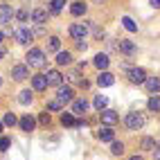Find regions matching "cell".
Masks as SVG:
<instances>
[{"instance_id": "obj_1", "label": "cell", "mask_w": 160, "mask_h": 160, "mask_svg": "<svg viewBox=\"0 0 160 160\" xmlns=\"http://www.w3.org/2000/svg\"><path fill=\"white\" fill-rule=\"evenodd\" d=\"M25 61H27V66H29V68H43V66H45V54H43V50L32 48V50L27 52Z\"/></svg>"}, {"instance_id": "obj_2", "label": "cell", "mask_w": 160, "mask_h": 160, "mask_svg": "<svg viewBox=\"0 0 160 160\" xmlns=\"http://www.w3.org/2000/svg\"><path fill=\"white\" fill-rule=\"evenodd\" d=\"M124 124H126V129H129V131H140L144 126V117L140 113H129V115H126V120H124Z\"/></svg>"}, {"instance_id": "obj_3", "label": "cell", "mask_w": 160, "mask_h": 160, "mask_svg": "<svg viewBox=\"0 0 160 160\" xmlns=\"http://www.w3.org/2000/svg\"><path fill=\"white\" fill-rule=\"evenodd\" d=\"M14 38L18 41L20 45H27L32 38H34V34L29 32V27H25V25H20V27H16L14 29Z\"/></svg>"}, {"instance_id": "obj_4", "label": "cell", "mask_w": 160, "mask_h": 160, "mask_svg": "<svg viewBox=\"0 0 160 160\" xmlns=\"http://www.w3.org/2000/svg\"><path fill=\"white\" fill-rule=\"evenodd\" d=\"M88 25H90V23H88ZM88 25H83V23H72V25H70V36L77 38V41L86 38V34H88Z\"/></svg>"}, {"instance_id": "obj_5", "label": "cell", "mask_w": 160, "mask_h": 160, "mask_svg": "<svg viewBox=\"0 0 160 160\" xmlns=\"http://www.w3.org/2000/svg\"><path fill=\"white\" fill-rule=\"evenodd\" d=\"M72 95H74V92H72L70 86H63V83H61V86L57 88V99H59L61 104H70V102H72Z\"/></svg>"}, {"instance_id": "obj_6", "label": "cell", "mask_w": 160, "mask_h": 160, "mask_svg": "<svg viewBox=\"0 0 160 160\" xmlns=\"http://www.w3.org/2000/svg\"><path fill=\"white\" fill-rule=\"evenodd\" d=\"M129 79H131V83H144L147 81V72L142 68H131L129 70Z\"/></svg>"}, {"instance_id": "obj_7", "label": "cell", "mask_w": 160, "mask_h": 160, "mask_svg": "<svg viewBox=\"0 0 160 160\" xmlns=\"http://www.w3.org/2000/svg\"><path fill=\"white\" fill-rule=\"evenodd\" d=\"M45 79H48V86H61L63 83V74L59 72V70H48V74H45Z\"/></svg>"}, {"instance_id": "obj_8", "label": "cell", "mask_w": 160, "mask_h": 160, "mask_svg": "<svg viewBox=\"0 0 160 160\" xmlns=\"http://www.w3.org/2000/svg\"><path fill=\"white\" fill-rule=\"evenodd\" d=\"M12 77H14L16 81H25V79L29 77L27 66H14V68H12Z\"/></svg>"}, {"instance_id": "obj_9", "label": "cell", "mask_w": 160, "mask_h": 160, "mask_svg": "<svg viewBox=\"0 0 160 160\" xmlns=\"http://www.w3.org/2000/svg\"><path fill=\"white\" fill-rule=\"evenodd\" d=\"M12 18H14V12H12L7 5H0V25L12 23Z\"/></svg>"}, {"instance_id": "obj_10", "label": "cell", "mask_w": 160, "mask_h": 160, "mask_svg": "<svg viewBox=\"0 0 160 160\" xmlns=\"http://www.w3.org/2000/svg\"><path fill=\"white\" fill-rule=\"evenodd\" d=\"M34 126H36V120H34V117H32V115H23V117H20V129H23V131H34Z\"/></svg>"}, {"instance_id": "obj_11", "label": "cell", "mask_w": 160, "mask_h": 160, "mask_svg": "<svg viewBox=\"0 0 160 160\" xmlns=\"http://www.w3.org/2000/svg\"><path fill=\"white\" fill-rule=\"evenodd\" d=\"M97 83H99L102 88H108V86H113V83H115V77H113L111 72H102L99 77H97Z\"/></svg>"}, {"instance_id": "obj_12", "label": "cell", "mask_w": 160, "mask_h": 160, "mask_svg": "<svg viewBox=\"0 0 160 160\" xmlns=\"http://www.w3.org/2000/svg\"><path fill=\"white\" fill-rule=\"evenodd\" d=\"M117 120H120V115H117L115 111H106V108L102 111V122H104V124L111 126V124H115Z\"/></svg>"}, {"instance_id": "obj_13", "label": "cell", "mask_w": 160, "mask_h": 160, "mask_svg": "<svg viewBox=\"0 0 160 160\" xmlns=\"http://www.w3.org/2000/svg\"><path fill=\"white\" fill-rule=\"evenodd\" d=\"M32 86H34V90H45L48 88L45 74H36V77H32Z\"/></svg>"}, {"instance_id": "obj_14", "label": "cell", "mask_w": 160, "mask_h": 160, "mask_svg": "<svg viewBox=\"0 0 160 160\" xmlns=\"http://www.w3.org/2000/svg\"><path fill=\"white\" fill-rule=\"evenodd\" d=\"M147 88H149V92L151 95H156V92H160V77H147Z\"/></svg>"}, {"instance_id": "obj_15", "label": "cell", "mask_w": 160, "mask_h": 160, "mask_svg": "<svg viewBox=\"0 0 160 160\" xmlns=\"http://www.w3.org/2000/svg\"><path fill=\"white\" fill-rule=\"evenodd\" d=\"M32 20H34L36 25H43L48 20V12L45 9H34V12H32Z\"/></svg>"}, {"instance_id": "obj_16", "label": "cell", "mask_w": 160, "mask_h": 160, "mask_svg": "<svg viewBox=\"0 0 160 160\" xmlns=\"http://www.w3.org/2000/svg\"><path fill=\"white\" fill-rule=\"evenodd\" d=\"M86 108H88V102L86 99H74V104H72V113L74 115H83Z\"/></svg>"}, {"instance_id": "obj_17", "label": "cell", "mask_w": 160, "mask_h": 160, "mask_svg": "<svg viewBox=\"0 0 160 160\" xmlns=\"http://www.w3.org/2000/svg\"><path fill=\"white\" fill-rule=\"evenodd\" d=\"M117 50L124 52V54H133V52H135V43H131V41H120V43H117Z\"/></svg>"}, {"instance_id": "obj_18", "label": "cell", "mask_w": 160, "mask_h": 160, "mask_svg": "<svg viewBox=\"0 0 160 160\" xmlns=\"http://www.w3.org/2000/svg\"><path fill=\"white\" fill-rule=\"evenodd\" d=\"M108 63H111V59L106 54H97V57H95V66H97L99 70H106V68H108Z\"/></svg>"}, {"instance_id": "obj_19", "label": "cell", "mask_w": 160, "mask_h": 160, "mask_svg": "<svg viewBox=\"0 0 160 160\" xmlns=\"http://www.w3.org/2000/svg\"><path fill=\"white\" fill-rule=\"evenodd\" d=\"M147 106H149V111L160 113V97H158V95H151V97H149V102H147Z\"/></svg>"}, {"instance_id": "obj_20", "label": "cell", "mask_w": 160, "mask_h": 160, "mask_svg": "<svg viewBox=\"0 0 160 160\" xmlns=\"http://www.w3.org/2000/svg\"><path fill=\"white\" fill-rule=\"evenodd\" d=\"M70 14L72 16H83V14H86V5H83V2H72Z\"/></svg>"}, {"instance_id": "obj_21", "label": "cell", "mask_w": 160, "mask_h": 160, "mask_svg": "<svg viewBox=\"0 0 160 160\" xmlns=\"http://www.w3.org/2000/svg\"><path fill=\"white\" fill-rule=\"evenodd\" d=\"M113 138H115V133H113V129H108V126L99 131V140L102 142H113Z\"/></svg>"}, {"instance_id": "obj_22", "label": "cell", "mask_w": 160, "mask_h": 160, "mask_svg": "<svg viewBox=\"0 0 160 160\" xmlns=\"http://www.w3.org/2000/svg\"><path fill=\"white\" fill-rule=\"evenodd\" d=\"M18 104H23V106L32 104V90H20L18 92Z\"/></svg>"}, {"instance_id": "obj_23", "label": "cell", "mask_w": 160, "mask_h": 160, "mask_svg": "<svg viewBox=\"0 0 160 160\" xmlns=\"http://www.w3.org/2000/svg\"><path fill=\"white\" fill-rule=\"evenodd\" d=\"M70 61H72L70 52H59V54H57V63H59V66H68Z\"/></svg>"}, {"instance_id": "obj_24", "label": "cell", "mask_w": 160, "mask_h": 160, "mask_svg": "<svg viewBox=\"0 0 160 160\" xmlns=\"http://www.w3.org/2000/svg\"><path fill=\"white\" fill-rule=\"evenodd\" d=\"M59 48H61V41L57 36H50L48 38V52H59Z\"/></svg>"}, {"instance_id": "obj_25", "label": "cell", "mask_w": 160, "mask_h": 160, "mask_svg": "<svg viewBox=\"0 0 160 160\" xmlns=\"http://www.w3.org/2000/svg\"><path fill=\"white\" fill-rule=\"evenodd\" d=\"M106 104H108V97H106V95H97V97H95V108L97 111H104Z\"/></svg>"}, {"instance_id": "obj_26", "label": "cell", "mask_w": 160, "mask_h": 160, "mask_svg": "<svg viewBox=\"0 0 160 160\" xmlns=\"http://www.w3.org/2000/svg\"><path fill=\"white\" fill-rule=\"evenodd\" d=\"M61 124H63V126L77 124V122H74V115H72V113H63V115H61Z\"/></svg>"}, {"instance_id": "obj_27", "label": "cell", "mask_w": 160, "mask_h": 160, "mask_svg": "<svg viewBox=\"0 0 160 160\" xmlns=\"http://www.w3.org/2000/svg\"><path fill=\"white\" fill-rule=\"evenodd\" d=\"M111 153L113 156H122L124 153V144L122 142H111Z\"/></svg>"}, {"instance_id": "obj_28", "label": "cell", "mask_w": 160, "mask_h": 160, "mask_svg": "<svg viewBox=\"0 0 160 160\" xmlns=\"http://www.w3.org/2000/svg\"><path fill=\"white\" fill-rule=\"evenodd\" d=\"M122 25H124L126 29H129V32H138V25L133 23V20H131L129 16H124V18H122Z\"/></svg>"}, {"instance_id": "obj_29", "label": "cell", "mask_w": 160, "mask_h": 160, "mask_svg": "<svg viewBox=\"0 0 160 160\" xmlns=\"http://www.w3.org/2000/svg\"><path fill=\"white\" fill-rule=\"evenodd\" d=\"M156 147H158V144L151 140V138H144V140H142V149H147V151H153Z\"/></svg>"}, {"instance_id": "obj_30", "label": "cell", "mask_w": 160, "mask_h": 160, "mask_svg": "<svg viewBox=\"0 0 160 160\" xmlns=\"http://www.w3.org/2000/svg\"><path fill=\"white\" fill-rule=\"evenodd\" d=\"M52 12H54V14H59L61 12V9H63V5H66V0H52Z\"/></svg>"}, {"instance_id": "obj_31", "label": "cell", "mask_w": 160, "mask_h": 160, "mask_svg": "<svg viewBox=\"0 0 160 160\" xmlns=\"http://www.w3.org/2000/svg\"><path fill=\"white\" fill-rule=\"evenodd\" d=\"M63 108V104L59 102V99H52V102H48V111H61Z\"/></svg>"}, {"instance_id": "obj_32", "label": "cell", "mask_w": 160, "mask_h": 160, "mask_svg": "<svg viewBox=\"0 0 160 160\" xmlns=\"http://www.w3.org/2000/svg\"><path fill=\"white\" fill-rule=\"evenodd\" d=\"M5 124H7V126H14V124H16V115H14V113H7V115H5Z\"/></svg>"}, {"instance_id": "obj_33", "label": "cell", "mask_w": 160, "mask_h": 160, "mask_svg": "<svg viewBox=\"0 0 160 160\" xmlns=\"http://www.w3.org/2000/svg\"><path fill=\"white\" fill-rule=\"evenodd\" d=\"M38 122L43 124V126H48V124H50V113H43V115L38 117Z\"/></svg>"}, {"instance_id": "obj_34", "label": "cell", "mask_w": 160, "mask_h": 160, "mask_svg": "<svg viewBox=\"0 0 160 160\" xmlns=\"http://www.w3.org/2000/svg\"><path fill=\"white\" fill-rule=\"evenodd\" d=\"M7 147H9V140L7 138H0V151H7Z\"/></svg>"}, {"instance_id": "obj_35", "label": "cell", "mask_w": 160, "mask_h": 160, "mask_svg": "<svg viewBox=\"0 0 160 160\" xmlns=\"http://www.w3.org/2000/svg\"><path fill=\"white\" fill-rule=\"evenodd\" d=\"M16 16H18V20H27V12H25V9H20Z\"/></svg>"}, {"instance_id": "obj_36", "label": "cell", "mask_w": 160, "mask_h": 160, "mask_svg": "<svg viewBox=\"0 0 160 160\" xmlns=\"http://www.w3.org/2000/svg\"><path fill=\"white\" fill-rule=\"evenodd\" d=\"M153 160H160V147L153 149Z\"/></svg>"}, {"instance_id": "obj_37", "label": "cell", "mask_w": 160, "mask_h": 160, "mask_svg": "<svg viewBox=\"0 0 160 160\" xmlns=\"http://www.w3.org/2000/svg\"><path fill=\"white\" fill-rule=\"evenodd\" d=\"M77 48H79V50H86L88 45H86V43H83V38H81V41H79V43H77Z\"/></svg>"}, {"instance_id": "obj_38", "label": "cell", "mask_w": 160, "mask_h": 160, "mask_svg": "<svg viewBox=\"0 0 160 160\" xmlns=\"http://www.w3.org/2000/svg\"><path fill=\"white\" fill-rule=\"evenodd\" d=\"M149 5H151V7H156V9H158V7H160V0H151V2H149Z\"/></svg>"}, {"instance_id": "obj_39", "label": "cell", "mask_w": 160, "mask_h": 160, "mask_svg": "<svg viewBox=\"0 0 160 160\" xmlns=\"http://www.w3.org/2000/svg\"><path fill=\"white\" fill-rule=\"evenodd\" d=\"M5 54H7V52H5V48H0V61L5 59Z\"/></svg>"}, {"instance_id": "obj_40", "label": "cell", "mask_w": 160, "mask_h": 160, "mask_svg": "<svg viewBox=\"0 0 160 160\" xmlns=\"http://www.w3.org/2000/svg\"><path fill=\"white\" fill-rule=\"evenodd\" d=\"M131 160H144V158H142V156H133Z\"/></svg>"}, {"instance_id": "obj_41", "label": "cell", "mask_w": 160, "mask_h": 160, "mask_svg": "<svg viewBox=\"0 0 160 160\" xmlns=\"http://www.w3.org/2000/svg\"><path fill=\"white\" fill-rule=\"evenodd\" d=\"M2 38H5V36H2V32H0V41H2Z\"/></svg>"}, {"instance_id": "obj_42", "label": "cell", "mask_w": 160, "mask_h": 160, "mask_svg": "<svg viewBox=\"0 0 160 160\" xmlns=\"http://www.w3.org/2000/svg\"><path fill=\"white\" fill-rule=\"evenodd\" d=\"M0 133H2V124H0Z\"/></svg>"}, {"instance_id": "obj_43", "label": "cell", "mask_w": 160, "mask_h": 160, "mask_svg": "<svg viewBox=\"0 0 160 160\" xmlns=\"http://www.w3.org/2000/svg\"><path fill=\"white\" fill-rule=\"evenodd\" d=\"M95 2H104V0H95Z\"/></svg>"}, {"instance_id": "obj_44", "label": "cell", "mask_w": 160, "mask_h": 160, "mask_svg": "<svg viewBox=\"0 0 160 160\" xmlns=\"http://www.w3.org/2000/svg\"><path fill=\"white\" fill-rule=\"evenodd\" d=\"M0 83H2V79H0Z\"/></svg>"}]
</instances>
